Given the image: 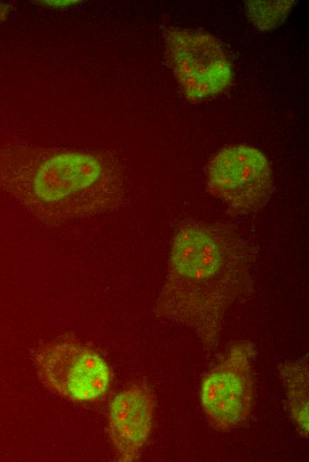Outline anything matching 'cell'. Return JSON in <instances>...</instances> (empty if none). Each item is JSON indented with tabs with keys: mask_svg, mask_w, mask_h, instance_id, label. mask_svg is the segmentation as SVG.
<instances>
[{
	"mask_svg": "<svg viewBox=\"0 0 309 462\" xmlns=\"http://www.w3.org/2000/svg\"><path fill=\"white\" fill-rule=\"evenodd\" d=\"M256 345L234 342L214 362L200 386V402L212 428L230 432L242 426L252 413L255 397Z\"/></svg>",
	"mask_w": 309,
	"mask_h": 462,
	"instance_id": "cell-3",
	"label": "cell"
},
{
	"mask_svg": "<svg viewBox=\"0 0 309 462\" xmlns=\"http://www.w3.org/2000/svg\"><path fill=\"white\" fill-rule=\"evenodd\" d=\"M0 187L48 224L105 211L120 197L113 166L98 155L75 151L2 150Z\"/></svg>",
	"mask_w": 309,
	"mask_h": 462,
	"instance_id": "cell-2",
	"label": "cell"
},
{
	"mask_svg": "<svg viewBox=\"0 0 309 462\" xmlns=\"http://www.w3.org/2000/svg\"><path fill=\"white\" fill-rule=\"evenodd\" d=\"M250 287V258L240 237L218 224L189 221L173 236L154 311L187 328L206 349H212L227 310Z\"/></svg>",
	"mask_w": 309,
	"mask_h": 462,
	"instance_id": "cell-1",
	"label": "cell"
},
{
	"mask_svg": "<svg viewBox=\"0 0 309 462\" xmlns=\"http://www.w3.org/2000/svg\"><path fill=\"white\" fill-rule=\"evenodd\" d=\"M308 355L287 361L280 366L287 405L292 422L304 438L309 433V367Z\"/></svg>",
	"mask_w": 309,
	"mask_h": 462,
	"instance_id": "cell-8",
	"label": "cell"
},
{
	"mask_svg": "<svg viewBox=\"0 0 309 462\" xmlns=\"http://www.w3.org/2000/svg\"><path fill=\"white\" fill-rule=\"evenodd\" d=\"M166 52L184 94L191 100L211 98L231 83L232 68L227 55L218 40L208 33L170 30Z\"/></svg>",
	"mask_w": 309,
	"mask_h": 462,
	"instance_id": "cell-6",
	"label": "cell"
},
{
	"mask_svg": "<svg viewBox=\"0 0 309 462\" xmlns=\"http://www.w3.org/2000/svg\"><path fill=\"white\" fill-rule=\"evenodd\" d=\"M154 400L143 385H132L117 393L108 407V429L121 462L136 460L153 427Z\"/></svg>",
	"mask_w": 309,
	"mask_h": 462,
	"instance_id": "cell-7",
	"label": "cell"
},
{
	"mask_svg": "<svg viewBox=\"0 0 309 462\" xmlns=\"http://www.w3.org/2000/svg\"><path fill=\"white\" fill-rule=\"evenodd\" d=\"M35 366L46 388L73 402L98 401L110 387L108 363L97 351L75 340L40 346L35 354Z\"/></svg>",
	"mask_w": 309,
	"mask_h": 462,
	"instance_id": "cell-4",
	"label": "cell"
},
{
	"mask_svg": "<svg viewBox=\"0 0 309 462\" xmlns=\"http://www.w3.org/2000/svg\"><path fill=\"white\" fill-rule=\"evenodd\" d=\"M292 4L291 1H250L247 12L255 27L265 30L277 26Z\"/></svg>",
	"mask_w": 309,
	"mask_h": 462,
	"instance_id": "cell-9",
	"label": "cell"
},
{
	"mask_svg": "<svg viewBox=\"0 0 309 462\" xmlns=\"http://www.w3.org/2000/svg\"><path fill=\"white\" fill-rule=\"evenodd\" d=\"M206 180L210 193L233 214L259 211L273 189L267 158L247 145L226 147L218 152L208 164Z\"/></svg>",
	"mask_w": 309,
	"mask_h": 462,
	"instance_id": "cell-5",
	"label": "cell"
},
{
	"mask_svg": "<svg viewBox=\"0 0 309 462\" xmlns=\"http://www.w3.org/2000/svg\"><path fill=\"white\" fill-rule=\"evenodd\" d=\"M49 5L52 6H63L69 5L72 3H75V1H45Z\"/></svg>",
	"mask_w": 309,
	"mask_h": 462,
	"instance_id": "cell-11",
	"label": "cell"
},
{
	"mask_svg": "<svg viewBox=\"0 0 309 462\" xmlns=\"http://www.w3.org/2000/svg\"><path fill=\"white\" fill-rule=\"evenodd\" d=\"M9 12V5L0 3V20L5 19Z\"/></svg>",
	"mask_w": 309,
	"mask_h": 462,
	"instance_id": "cell-10",
	"label": "cell"
}]
</instances>
